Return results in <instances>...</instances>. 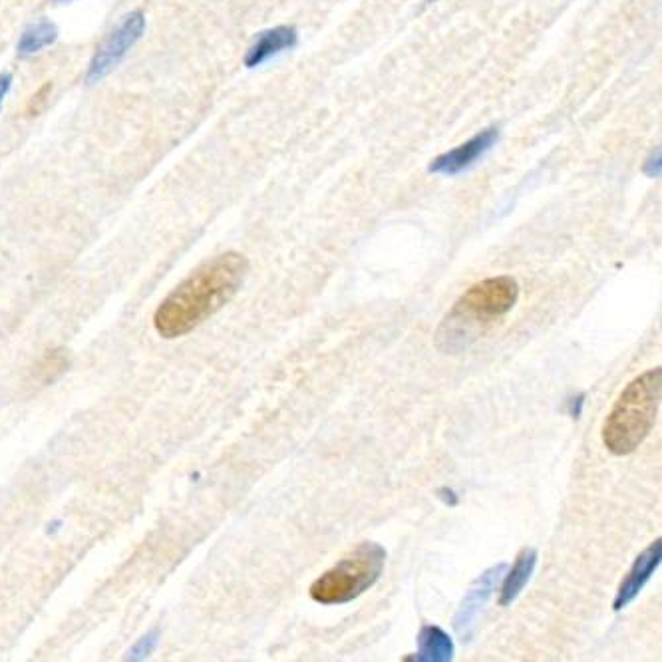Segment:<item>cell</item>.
<instances>
[{
	"mask_svg": "<svg viewBox=\"0 0 662 662\" xmlns=\"http://www.w3.org/2000/svg\"><path fill=\"white\" fill-rule=\"evenodd\" d=\"M645 173L649 177H659L661 175V152H657V156H653L647 166H645Z\"/></svg>",
	"mask_w": 662,
	"mask_h": 662,
	"instance_id": "obj_15",
	"label": "cell"
},
{
	"mask_svg": "<svg viewBox=\"0 0 662 662\" xmlns=\"http://www.w3.org/2000/svg\"><path fill=\"white\" fill-rule=\"evenodd\" d=\"M66 368H68V354H66L64 350L56 348V350H48V352L40 358V362L36 364V372H34V376H36L38 382H42V384H50V382H54V380H56Z\"/></svg>",
	"mask_w": 662,
	"mask_h": 662,
	"instance_id": "obj_13",
	"label": "cell"
},
{
	"mask_svg": "<svg viewBox=\"0 0 662 662\" xmlns=\"http://www.w3.org/2000/svg\"><path fill=\"white\" fill-rule=\"evenodd\" d=\"M535 563H537V551L535 549H523L517 555L515 565L507 573V577L503 581V587H501V595H499V605L501 607L511 605L519 597V593L523 591V587L527 585V581L533 575Z\"/></svg>",
	"mask_w": 662,
	"mask_h": 662,
	"instance_id": "obj_9",
	"label": "cell"
},
{
	"mask_svg": "<svg viewBox=\"0 0 662 662\" xmlns=\"http://www.w3.org/2000/svg\"><path fill=\"white\" fill-rule=\"evenodd\" d=\"M158 633H152V635H148V637H144L134 649H132V655H130V659H146L152 651H154V647H156V643H158Z\"/></svg>",
	"mask_w": 662,
	"mask_h": 662,
	"instance_id": "obj_14",
	"label": "cell"
},
{
	"mask_svg": "<svg viewBox=\"0 0 662 662\" xmlns=\"http://www.w3.org/2000/svg\"><path fill=\"white\" fill-rule=\"evenodd\" d=\"M297 40H299V34H297L295 26H277V28L265 30L249 46V50L245 54V66L247 68L261 66L263 62L281 54L283 50L293 48L297 44Z\"/></svg>",
	"mask_w": 662,
	"mask_h": 662,
	"instance_id": "obj_8",
	"label": "cell"
},
{
	"mask_svg": "<svg viewBox=\"0 0 662 662\" xmlns=\"http://www.w3.org/2000/svg\"><path fill=\"white\" fill-rule=\"evenodd\" d=\"M519 299L513 277H492L472 285L442 319L434 344L444 354H458L503 319Z\"/></svg>",
	"mask_w": 662,
	"mask_h": 662,
	"instance_id": "obj_2",
	"label": "cell"
},
{
	"mask_svg": "<svg viewBox=\"0 0 662 662\" xmlns=\"http://www.w3.org/2000/svg\"><path fill=\"white\" fill-rule=\"evenodd\" d=\"M10 84H12V76L8 72L0 74V106H2V102H4V98L8 94V90H10Z\"/></svg>",
	"mask_w": 662,
	"mask_h": 662,
	"instance_id": "obj_16",
	"label": "cell"
},
{
	"mask_svg": "<svg viewBox=\"0 0 662 662\" xmlns=\"http://www.w3.org/2000/svg\"><path fill=\"white\" fill-rule=\"evenodd\" d=\"M249 263L239 253H223L191 273L158 307L154 327L164 338L197 329L221 311L241 289Z\"/></svg>",
	"mask_w": 662,
	"mask_h": 662,
	"instance_id": "obj_1",
	"label": "cell"
},
{
	"mask_svg": "<svg viewBox=\"0 0 662 662\" xmlns=\"http://www.w3.org/2000/svg\"><path fill=\"white\" fill-rule=\"evenodd\" d=\"M503 567H505V565H499L496 569L488 571V573L478 581V587L472 589L470 595L466 597V601L462 603V613H460V617L456 619V629H458L460 633H464L466 627H468L472 621H476L478 613L484 609L486 601L490 599V595H492V591H494V587H496L497 575L503 571Z\"/></svg>",
	"mask_w": 662,
	"mask_h": 662,
	"instance_id": "obj_10",
	"label": "cell"
},
{
	"mask_svg": "<svg viewBox=\"0 0 662 662\" xmlns=\"http://www.w3.org/2000/svg\"><path fill=\"white\" fill-rule=\"evenodd\" d=\"M454 657V643L440 627H424L418 635V661L446 662Z\"/></svg>",
	"mask_w": 662,
	"mask_h": 662,
	"instance_id": "obj_11",
	"label": "cell"
},
{
	"mask_svg": "<svg viewBox=\"0 0 662 662\" xmlns=\"http://www.w3.org/2000/svg\"><path fill=\"white\" fill-rule=\"evenodd\" d=\"M661 392L659 366L627 384L603 424V444L611 454L629 456L647 440L657 422Z\"/></svg>",
	"mask_w": 662,
	"mask_h": 662,
	"instance_id": "obj_3",
	"label": "cell"
},
{
	"mask_svg": "<svg viewBox=\"0 0 662 662\" xmlns=\"http://www.w3.org/2000/svg\"><path fill=\"white\" fill-rule=\"evenodd\" d=\"M386 551L378 543H360L311 585V599L321 605H344L358 599L382 575Z\"/></svg>",
	"mask_w": 662,
	"mask_h": 662,
	"instance_id": "obj_4",
	"label": "cell"
},
{
	"mask_svg": "<svg viewBox=\"0 0 662 662\" xmlns=\"http://www.w3.org/2000/svg\"><path fill=\"white\" fill-rule=\"evenodd\" d=\"M58 38V28L56 24H52L50 20H38L32 22L20 36L18 40V54L20 56H28V54H36L42 48L50 46L54 40Z\"/></svg>",
	"mask_w": 662,
	"mask_h": 662,
	"instance_id": "obj_12",
	"label": "cell"
},
{
	"mask_svg": "<svg viewBox=\"0 0 662 662\" xmlns=\"http://www.w3.org/2000/svg\"><path fill=\"white\" fill-rule=\"evenodd\" d=\"M146 30V16L142 10L130 12L96 48V54L88 66L86 80L88 84H94L102 80L106 74H110L122 58L128 54V50L142 38Z\"/></svg>",
	"mask_w": 662,
	"mask_h": 662,
	"instance_id": "obj_5",
	"label": "cell"
},
{
	"mask_svg": "<svg viewBox=\"0 0 662 662\" xmlns=\"http://www.w3.org/2000/svg\"><path fill=\"white\" fill-rule=\"evenodd\" d=\"M662 545L661 539H657L649 549H645L635 565L631 567V571L627 573L625 581L619 587L617 599H615V611L625 609L631 601H635V597L643 591V587L647 585V581L653 577V573L657 571V567L661 565Z\"/></svg>",
	"mask_w": 662,
	"mask_h": 662,
	"instance_id": "obj_7",
	"label": "cell"
},
{
	"mask_svg": "<svg viewBox=\"0 0 662 662\" xmlns=\"http://www.w3.org/2000/svg\"><path fill=\"white\" fill-rule=\"evenodd\" d=\"M497 138H499V134H497L496 128L484 130L482 134L474 136L466 144L438 156L430 164V171L442 173V175H456V173L468 169L472 164H476L480 158H484L496 146Z\"/></svg>",
	"mask_w": 662,
	"mask_h": 662,
	"instance_id": "obj_6",
	"label": "cell"
},
{
	"mask_svg": "<svg viewBox=\"0 0 662 662\" xmlns=\"http://www.w3.org/2000/svg\"><path fill=\"white\" fill-rule=\"evenodd\" d=\"M56 2H70V0H56Z\"/></svg>",
	"mask_w": 662,
	"mask_h": 662,
	"instance_id": "obj_17",
	"label": "cell"
}]
</instances>
